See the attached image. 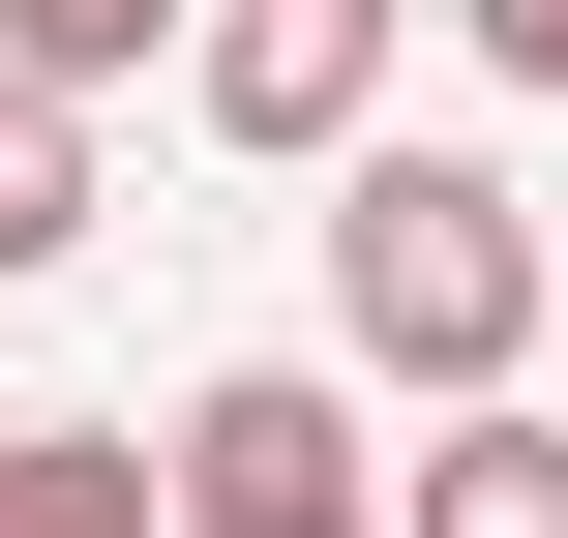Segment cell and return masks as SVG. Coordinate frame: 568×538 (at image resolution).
<instances>
[{
    "label": "cell",
    "instance_id": "1",
    "mask_svg": "<svg viewBox=\"0 0 568 538\" xmlns=\"http://www.w3.org/2000/svg\"><path fill=\"white\" fill-rule=\"evenodd\" d=\"M539 329H568V240L479 180V150H329V359L389 389V419H449V389H539Z\"/></svg>",
    "mask_w": 568,
    "mask_h": 538
},
{
    "label": "cell",
    "instance_id": "2",
    "mask_svg": "<svg viewBox=\"0 0 568 538\" xmlns=\"http://www.w3.org/2000/svg\"><path fill=\"white\" fill-rule=\"evenodd\" d=\"M150 479L180 538H389V419H359V359H210L150 419Z\"/></svg>",
    "mask_w": 568,
    "mask_h": 538
},
{
    "label": "cell",
    "instance_id": "3",
    "mask_svg": "<svg viewBox=\"0 0 568 538\" xmlns=\"http://www.w3.org/2000/svg\"><path fill=\"white\" fill-rule=\"evenodd\" d=\"M180 120L270 150V180H329L389 120V0H180Z\"/></svg>",
    "mask_w": 568,
    "mask_h": 538
},
{
    "label": "cell",
    "instance_id": "4",
    "mask_svg": "<svg viewBox=\"0 0 568 538\" xmlns=\"http://www.w3.org/2000/svg\"><path fill=\"white\" fill-rule=\"evenodd\" d=\"M389 538H568V389H449L389 449Z\"/></svg>",
    "mask_w": 568,
    "mask_h": 538
},
{
    "label": "cell",
    "instance_id": "5",
    "mask_svg": "<svg viewBox=\"0 0 568 538\" xmlns=\"http://www.w3.org/2000/svg\"><path fill=\"white\" fill-rule=\"evenodd\" d=\"M90 210H120V180H90V90H60V60H0V270H60Z\"/></svg>",
    "mask_w": 568,
    "mask_h": 538
},
{
    "label": "cell",
    "instance_id": "6",
    "mask_svg": "<svg viewBox=\"0 0 568 538\" xmlns=\"http://www.w3.org/2000/svg\"><path fill=\"white\" fill-rule=\"evenodd\" d=\"M0 538H180L150 419H60V449H0Z\"/></svg>",
    "mask_w": 568,
    "mask_h": 538
},
{
    "label": "cell",
    "instance_id": "7",
    "mask_svg": "<svg viewBox=\"0 0 568 538\" xmlns=\"http://www.w3.org/2000/svg\"><path fill=\"white\" fill-rule=\"evenodd\" d=\"M0 60H60V90H150V60H180V0H0Z\"/></svg>",
    "mask_w": 568,
    "mask_h": 538
},
{
    "label": "cell",
    "instance_id": "8",
    "mask_svg": "<svg viewBox=\"0 0 568 538\" xmlns=\"http://www.w3.org/2000/svg\"><path fill=\"white\" fill-rule=\"evenodd\" d=\"M479 30V90H568V0H449Z\"/></svg>",
    "mask_w": 568,
    "mask_h": 538
},
{
    "label": "cell",
    "instance_id": "9",
    "mask_svg": "<svg viewBox=\"0 0 568 538\" xmlns=\"http://www.w3.org/2000/svg\"><path fill=\"white\" fill-rule=\"evenodd\" d=\"M539 389H568V329H539Z\"/></svg>",
    "mask_w": 568,
    "mask_h": 538
}]
</instances>
